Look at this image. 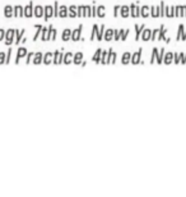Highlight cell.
<instances>
[{
  "mask_svg": "<svg viewBox=\"0 0 186 197\" xmlns=\"http://www.w3.org/2000/svg\"><path fill=\"white\" fill-rule=\"evenodd\" d=\"M5 45L9 46L13 44V41L15 40V29L9 28L8 31H5Z\"/></svg>",
  "mask_w": 186,
  "mask_h": 197,
  "instance_id": "6da1fadb",
  "label": "cell"
},
{
  "mask_svg": "<svg viewBox=\"0 0 186 197\" xmlns=\"http://www.w3.org/2000/svg\"><path fill=\"white\" fill-rule=\"evenodd\" d=\"M141 53H143V49H139L136 53H134V54H131V64H140L141 63Z\"/></svg>",
  "mask_w": 186,
  "mask_h": 197,
  "instance_id": "7a4b0ae2",
  "label": "cell"
},
{
  "mask_svg": "<svg viewBox=\"0 0 186 197\" xmlns=\"http://www.w3.org/2000/svg\"><path fill=\"white\" fill-rule=\"evenodd\" d=\"M166 34H167V29L165 28V26H161L159 27V34H158V37H157V40H159V41H166V42H169V41H171V39H169V37H167L166 36Z\"/></svg>",
  "mask_w": 186,
  "mask_h": 197,
  "instance_id": "3957f363",
  "label": "cell"
},
{
  "mask_svg": "<svg viewBox=\"0 0 186 197\" xmlns=\"http://www.w3.org/2000/svg\"><path fill=\"white\" fill-rule=\"evenodd\" d=\"M82 29H83V26L80 24L78 28H75V29H73L72 31V40L73 41H79L82 39L80 37L82 36Z\"/></svg>",
  "mask_w": 186,
  "mask_h": 197,
  "instance_id": "277c9868",
  "label": "cell"
},
{
  "mask_svg": "<svg viewBox=\"0 0 186 197\" xmlns=\"http://www.w3.org/2000/svg\"><path fill=\"white\" fill-rule=\"evenodd\" d=\"M33 8H35L33 7V3L29 1V4L24 7V17H26V18L33 17Z\"/></svg>",
  "mask_w": 186,
  "mask_h": 197,
  "instance_id": "5b68a950",
  "label": "cell"
},
{
  "mask_svg": "<svg viewBox=\"0 0 186 197\" xmlns=\"http://www.w3.org/2000/svg\"><path fill=\"white\" fill-rule=\"evenodd\" d=\"M130 15L134 18L140 17V7H138L136 4H131L130 5Z\"/></svg>",
  "mask_w": 186,
  "mask_h": 197,
  "instance_id": "8992f818",
  "label": "cell"
},
{
  "mask_svg": "<svg viewBox=\"0 0 186 197\" xmlns=\"http://www.w3.org/2000/svg\"><path fill=\"white\" fill-rule=\"evenodd\" d=\"M51 17H54V7H51V5H46V7H45V14H43V19L48 21Z\"/></svg>",
  "mask_w": 186,
  "mask_h": 197,
  "instance_id": "52a82bcc",
  "label": "cell"
},
{
  "mask_svg": "<svg viewBox=\"0 0 186 197\" xmlns=\"http://www.w3.org/2000/svg\"><path fill=\"white\" fill-rule=\"evenodd\" d=\"M43 14H45V7L37 5V7L33 8V17L41 18V17H43Z\"/></svg>",
  "mask_w": 186,
  "mask_h": 197,
  "instance_id": "ba28073f",
  "label": "cell"
},
{
  "mask_svg": "<svg viewBox=\"0 0 186 197\" xmlns=\"http://www.w3.org/2000/svg\"><path fill=\"white\" fill-rule=\"evenodd\" d=\"M4 15H5V18L14 17V7H12V5H5L4 7Z\"/></svg>",
  "mask_w": 186,
  "mask_h": 197,
  "instance_id": "9c48e42d",
  "label": "cell"
},
{
  "mask_svg": "<svg viewBox=\"0 0 186 197\" xmlns=\"http://www.w3.org/2000/svg\"><path fill=\"white\" fill-rule=\"evenodd\" d=\"M41 40H42V41H50L51 40V31H50V28L43 27V28H42V34H41Z\"/></svg>",
  "mask_w": 186,
  "mask_h": 197,
  "instance_id": "30bf717a",
  "label": "cell"
},
{
  "mask_svg": "<svg viewBox=\"0 0 186 197\" xmlns=\"http://www.w3.org/2000/svg\"><path fill=\"white\" fill-rule=\"evenodd\" d=\"M62 59H64V54H62V53H60L59 50L54 53V60H52L54 64H56V65H57V64H61V63H62Z\"/></svg>",
  "mask_w": 186,
  "mask_h": 197,
  "instance_id": "8fae6325",
  "label": "cell"
},
{
  "mask_svg": "<svg viewBox=\"0 0 186 197\" xmlns=\"http://www.w3.org/2000/svg\"><path fill=\"white\" fill-rule=\"evenodd\" d=\"M144 28H145V24H135V41L140 40L141 32H143Z\"/></svg>",
  "mask_w": 186,
  "mask_h": 197,
  "instance_id": "7c38bea8",
  "label": "cell"
},
{
  "mask_svg": "<svg viewBox=\"0 0 186 197\" xmlns=\"http://www.w3.org/2000/svg\"><path fill=\"white\" fill-rule=\"evenodd\" d=\"M27 54H28V51H27L26 48H19L18 49V53H17V58H15V64H18L19 60H21L22 58H24Z\"/></svg>",
  "mask_w": 186,
  "mask_h": 197,
  "instance_id": "4fadbf2b",
  "label": "cell"
},
{
  "mask_svg": "<svg viewBox=\"0 0 186 197\" xmlns=\"http://www.w3.org/2000/svg\"><path fill=\"white\" fill-rule=\"evenodd\" d=\"M59 17L60 18H66L69 17V8L65 7V5H61L59 8Z\"/></svg>",
  "mask_w": 186,
  "mask_h": 197,
  "instance_id": "5bb4252c",
  "label": "cell"
},
{
  "mask_svg": "<svg viewBox=\"0 0 186 197\" xmlns=\"http://www.w3.org/2000/svg\"><path fill=\"white\" fill-rule=\"evenodd\" d=\"M141 40L143 41H149L150 39H152V29L149 28H144L143 32H141Z\"/></svg>",
  "mask_w": 186,
  "mask_h": 197,
  "instance_id": "9a60e30c",
  "label": "cell"
},
{
  "mask_svg": "<svg viewBox=\"0 0 186 197\" xmlns=\"http://www.w3.org/2000/svg\"><path fill=\"white\" fill-rule=\"evenodd\" d=\"M114 35H115V29H106L105 31V35H103V40L105 41H111L114 40Z\"/></svg>",
  "mask_w": 186,
  "mask_h": 197,
  "instance_id": "2e32d148",
  "label": "cell"
},
{
  "mask_svg": "<svg viewBox=\"0 0 186 197\" xmlns=\"http://www.w3.org/2000/svg\"><path fill=\"white\" fill-rule=\"evenodd\" d=\"M120 15H121L122 18H128L130 15V7H128V5H122L121 9H120Z\"/></svg>",
  "mask_w": 186,
  "mask_h": 197,
  "instance_id": "e0dca14e",
  "label": "cell"
},
{
  "mask_svg": "<svg viewBox=\"0 0 186 197\" xmlns=\"http://www.w3.org/2000/svg\"><path fill=\"white\" fill-rule=\"evenodd\" d=\"M150 15V8L148 5H143V7L140 8V17L143 18H147Z\"/></svg>",
  "mask_w": 186,
  "mask_h": 197,
  "instance_id": "ac0fdd59",
  "label": "cell"
},
{
  "mask_svg": "<svg viewBox=\"0 0 186 197\" xmlns=\"http://www.w3.org/2000/svg\"><path fill=\"white\" fill-rule=\"evenodd\" d=\"M14 17H24V8L21 5L14 7Z\"/></svg>",
  "mask_w": 186,
  "mask_h": 197,
  "instance_id": "d6986e66",
  "label": "cell"
},
{
  "mask_svg": "<svg viewBox=\"0 0 186 197\" xmlns=\"http://www.w3.org/2000/svg\"><path fill=\"white\" fill-rule=\"evenodd\" d=\"M70 39H72V29H69V28L64 29L62 34H61V40L62 41H69Z\"/></svg>",
  "mask_w": 186,
  "mask_h": 197,
  "instance_id": "ffe728a7",
  "label": "cell"
},
{
  "mask_svg": "<svg viewBox=\"0 0 186 197\" xmlns=\"http://www.w3.org/2000/svg\"><path fill=\"white\" fill-rule=\"evenodd\" d=\"M24 32H26V29H15V44H19L22 41V39H23V36H24Z\"/></svg>",
  "mask_w": 186,
  "mask_h": 197,
  "instance_id": "44dd1931",
  "label": "cell"
},
{
  "mask_svg": "<svg viewBox=\"0 0 186 197\" xmlns=\"http://www.w3.org/2000/svg\"><path fill=\"white\" fill-rule=\"evenodd\" d=\"M82 62H83V53H76L74 54V58H73V63L76 65H79V64H82Z\"/></svg>",
  "mask_w": 186,
  "mask_h": 197,
  "instance_id": "7402d4cb",
  "label": "cell"
},
{
  "mask_svg": "<svg viewBox=\"0 0 186 197\" xmlns=\"http://www.w3.org/2000/svg\"><path fill=\"white\" fill-rule=\"evenodd\" d=\"M54 60V53H46L43 54V64H50Z\"/></svg>",
  "mask_w": 186,
  "mask_h": 197,
  "instance_id": "603a6c76",
  "label": "cell"
},
{
  "mask_svg": "<svg viewBox=\"0 0 186 197\" xmlns=\"http://www.w3.org/2000/svg\"><path fill=\"white\" fill-rule=\"evenodd\" d=\"M42 62H43V54L42 53H35L33 64H41Z\"/></svg>",
  "mask_w": 186,
  "mask_h": 197,
  "instance_id": "cb8c5ba5",
  "label": "cell"
},
{
  "mask_svg": "<svg viewBox=\"0 0 186 197\" xmlns=\"http://www.w3.org/2000/svg\"><path fill=\"white\" fill-rule=\"evenodd\" d=\"M175 17H184V5L175 7Z\"/></svg>",
  "mask_w": 186,
  "mask_h": 197,
  "instance_id": "d4e9b609",
  "label": "cell"
},
{
  "mask_svg": "<svg viewBox=\"0 0 186 197\" xmlns=\"http://www.w3.org/2000/svg\"><path fill=\"white\" fill-rule=\"evenodd\" d=\"M73 58H74V54H72V53L64 54V59H62V63H64V64H70V63L73 62Z\"/></svg>",
  "mask_w": 186,
  "mask_h": 197,
  "instance_id": "484cf974",
  "label": "cell"
},
{
  "mask_svg": "<svg viewBox=\"0 0 186 197\" xmlns=\"http://www.w3.org/2000/svg\"><path fill=\"white\" fill-rule=\"evenodd\" d=\"M130 60H131V54L130 53H124V54H122V56H121V63H122V64H124V65L129 64Z\"/></svg>",
  "mask_w": 186,
  "mask_h": 197,
  "instance_id": "4316f807",
  "label": "cell"
},
{
  "mask_svg": "<svg viewBox=\"0 0 186 197\" xmlns=\"http://www.w3.org/2000/svg\"><path fill=\"white\" fill-rule=\"evenodd\" d=\"M101 54H102V50H101V49H97L96 54L92 56V60L94 63H97V64H100V63H101Z\"/></svg>",
  "mask_w": 186,
  "mask_h": 197,
  "instance_id": "83f0119b",
  "label": "cell"
},
{
  "mask_svg": "<svg viewBox=\"0 0 186 197\" xmlns=\"http://www.w3.org/2000/svg\"><path fill=\"white\" fill-rule=\"evenodd\" d=\"M184 34H185V27H184V24H180V26H179V29H177L176 40H177V41L181 40V37L184 36Z\"/></svg>",
  "mask_w": 186,
  "mask_h": 197,
  "instance_id": "f1b7e54d",
  "label": "cell"
},
{
  "mask_svg": "<svg viewBox=\"0 0 186 197\" xmlns=\"http://www.w3.org/2000/svg\"><path fill=\"white\" fill-rule=\"evenodd\" d=\"M173 62V53H167L165 54V58H163V63L165 64H171Z\"/></svg>",
  "mask_w": 186,
  "mask_h": 197,
  "instance_id": "f546056e",
  "label": "cell"
},
{
  "mask_svg": "<svg viewBox=\"0 0 186 197\" xmlns=\"http://www.w3.org/2000/svg\"><path fill=\"white\" fill-rule=\"evenodd\" d=\"M76 13H78V17H87L86 5H79V7H76Z\"/></svg>",
  "mask_w": 186,
  "mask_h": 197,
  "instance_id": "4dcf8cb0",
  "label": "cell"
},
{
  "mask_svg": "<svg viewBox=\"0 0 186 197\" xmlns=\"http://www.w3.org/2000/svg\"><path fill=\"white\" fill-rule=\"evenodd\" d=\"M105 26L103 24H101V28L98 29V34H97V36H96V40H98V41H102L103 40V35H105Z\"/></svg>",
  "mask_w": 186,
  "mask_h": 197,
  "instance_id": "1f68e13d",
  "label": "cell"
},
{
  "mask_svg": "<svg viewBox=\"0 0 186 197\" xmlns=\"http://www.w3.org/2000/svg\"><path fill=\"white\" fill-rule=\"evenodd\" d=\"M163 58H165V49H161L158 51V55H157V64H162L163 63Z\"/></svg>",
  "mask_w": 186,
  "mask_h": 197,
  "instance_id": "d6a6232c",
  "label": "cell"
},
{
  "mask_svg": "<svg viewBox=\"0 0 186 197\" xmlns=\"http://www.w3.org/2000/svg\"><path fill=\"white\" fill-rule=\"evenodd\" d=\"M150 15L153 18L159 17V7H150Z\"/></svg>",
  "mask_w": 186,
  "mask_h": 197,
  "instance_id": "836d02e7",
  "label": "cell"
},
{
  "mask_svg": "<svg viewBox=\"0 0 186 197\" xmlns=\"http://www.w3.org/2000/svg\"><path fill=\"white\" fill-rule=\"evenodd\" d=\"M69 17L70 18L78 17V13H76V7H75V5H70V7H69Z\"/></svg>",
  "mask_w": 186,
  "mask_h": 197,
  "instance_id": "e575fe53",
  "label": "cell"
},
{
  "mask_svg": "<svg viewBox=\"0 0 186 197\" xmlns=\"http://www.w3.org/2000/svg\"><path fill=\"white\" fill-rule=\"evenodd\" d=\"M35 27H36L37 32H36V35L33 36V41H37V40H38V37H40V36H41V34H42V28H43V27L41 26V24H36Z\"/></svg>",
  "mask_w": 186,
  "mask_h": 197,
  "instance_id": "d590c367",
  "label": "cell"
},
{
  "mask_svg": "<svg viewBox=\"0 0 186 197\" xmlns=\"http://www.w3.org/2000/svg\"><path fill=\"white\" fill-rule=\"evenodd\" d=\"M98 26L97 24H94V26H93V28H92V34H91V36H89V40L91 41H93L96 39V36H97V34H98Z\"/></svg>",
  "mask_w": 186,
  "mask_h": 197,
  "instance_id": "8d00e7d4",
  "label": "cell"
},
{
  "mask_svg": "<svg viewBox=\"0 0 186 197\" xmlns=\"http://www.w3.org/2000/svg\"><path fill=\"white\" fill-rule=\"evenodd\" d=\"M182 56H184V53H180V54H175L173 53V62H175V64H180L181 63V59H182Z\"/></svg>",
  "mask_w": 186,
  "mask_h": 197,
  "instance_id": "74e56055",
  "label": "cell"
},
{
  "mask_svg": "<svg viewBox=\"0 0 186 197\" xmlns=\"http://www.w3.org/2000/svg\"><path fill=\"white\" fill-rule=\"evenodd\" d=\"M105 7L101 5V7H97V17L98 18H103L105 17Z\"/></svg>",
  "mask_w": 186,
  "mask_h": 197,
  "instance_id": "f35d334b",
  "label": "cell"
},
{
  "mask_svg": "<svg viewBox=\"0 0 186 197\" xmlns=\"http://www.w3.org/2000/svg\"><path fill=\"white\" fill-rule=\"evenodd\" d=\"M158 51H159V50H158L157 48H154L152 50V56H150V60H149L150 64H153V63L155 62V59H157V55H158Z\"/></svg>",
  "mask_w": 186,
  "mask_h": 197,
  "instance_id": "ab89813d",
  "label": "cell"
},
{
  "mask_svg": "<svg viewBox=\"0 0 186 197\" xmlns=\"http://www.w3.org/2000/svg\"><path fill=\"white\" fill-rule=\"evenodd\" d=\"M107 55H108V50H102V54H101V64H106L107 63Z\"/></svg>",
  "mask_w": 186,
  "mask_h": 197,
  "instance_id": "60d3db41",
  "label": "cell"
},
{
  "mask_svg": "<svg viewBox=\"0 0 186 197\" xmlns=\"http://www.w3.org/2000/svg\"><path fill=\"white\" fill-rule=\"evenodd\" d=\"M165 9H166V4H165V1H161V5H159V17H166Z\"/></svg>",
  "mask_w": 186,
  "mask_h": 197,
  "instance_id": "b9f144b4",
  "label": "cell"
},
{
  "mask_svg": "<svg viewBox=\"0 0 186 197\" xmlns=\"http://www.w3.org/2000/svg\"><path fill=\"white\" fill-rule=\"evenodd\" d=\"M48 28H50V31H51V41H55L56 37H57V31L52 26H50Z\"/></svg>",
  "mask_w": 186,
  "mask_h": 197,
  "instance_id": "7bdbcfd3",
  "label": "cell"
},
{
  "mask_svg": "<svg viewBox=\"0 0 186 197\" xmlns=\"http://www.w3.org/2000/svg\"><path fill=\"white\" fill-rule=\"evenodd\" d=\"M120 32H121V41H125L128 39V35H129V29H120Z\"/></svg>",
  "mask_w": 186,
  "mask_h": 197,
  "instance_id": "ee69618b",
  "label": "cell"
},
{
  "mask_svg": "<svg viewBox=\"0 0 186 197\" xmlns=\"http://www.w3.org/2000/svg\"><path fill=\"white\" fill-rule=\"evenodd\" d=\"M54 17H59V1L54 3Z\"/></svg>",
  "mask_w": 186,
  "mask_h": 197,
  "instance_id": "f6af8a7d",
  "label": "cell"
},
{
  "mask_svg": "<svg viewBox=\"0 0 186 197\" xmlns=\"http://www.w3.org/2000/svg\"><path fill=\"white\" fill-rule=\"evenodd\" d=\"M158 34H159V28H155V29H153L152 31V41H154V40H157V37H158Z\"/></svg>",
  "mask_w": 186,
  "mask_h": 197,
  "instance_id": "bcb514c9",
  "label": "cell"
},
{
  "mask_svg": "<svg viewBox=\"0 0 186 197\" xmlns=\"http://www.w3.org/2000/svg\"><path fill=\"white\" fill-rule=\"evenodd\" d=\"M33 56H35V53H28L26 55V64H29L31 63V60H33Z\"/></svg>",
  "mask_w": 186,
  "mask_h": 197,
  "instance_id": "7dc6e473",
  "label": "cell"
},
{
  "mask_svg": "<svg viewBox=\"0 0 186 197\" xmlns=\"http://www.w3.org/2000/svg\"><path fill=\"white\" fill-rule=\"evenodd\" d=\"M12 48H9V50H8V53H7V58H5V64H9V62H10V58H12Z\"/></svg>",
  "mask_w": 186,
  "mask_h": 197,
  "instance_id": "c3c4849f",
  "label": "cell"
},
{
  "mask_svg": "<svg viewBox=\"0 0 186 197\" xmlns=\"http://www.w3.org/2000/svg\"><path fill=\"white\" fill-rule=\"evenodd\" d=\"M120 9H121V5H116L114 8V17H119L120 15Z\"/></svg>",
  "mask_w": 186,
  "mask_h": 197,
  "instance_id": "681fc988",
  "label": "cell"
},
{
  "mask_svg": "<svg viewBox=\"0 0 186 197\" xmlns=\"http://www.w3.org/2000/svg\"><path fill=\"white\" fill-rule=\"evenodd\" d=\"M120 39H121V32H120V29H115L114 40H115V41H119Z\"/></svg>",
  "mask_w": 186,
  "mask_h": 197,
  "instance_id": "f907efd6",
  "label": "cell"
},
{
  "mask_svg": "<svg viewBox=\"0 0 186 197\" xmlns=\"http://www.w3.org/2000/svg\"><path fill=\"white\" fill-rule=\"evenodd\" d=\"M86 15H87V17H92V8H91V5H86Z\"/></svg>",
  "mask_w": 186,
  "mask_h": 197,
  "instance_id": "816d5d0a",
  "label": "cell"
},
{
  "mask_svg": "<svg viewBox=\"0 0 186 197\" xmlns=\"http://www.w3.org/2000/svg\"><path fill=\"white\" fill-rule=\"evenodd\" d=\"M166 17H168V18H172V17H175V7H169V13Z\"/></svg>",
  "mask_w": 186,
  "mask_h": 197,
  "instance_id": "f5cc1de1",
  "label": "cell"
},
{
  "mask_svg": "<svg viewBox=\"0 0 186 197\" xmlns=\"http://www.w3.org/2000/svg\"><path fill=\"white\" fill-rule=\"evenodd\" d=\"M5 58H7V53H0V64H5Z\"/></svg>",
  "mask_w": 186,
  "mask_h": 197,
  "instance_id": "db71d44e",
  "label": "cell"
},
{
  "mask_svg": "<svg viewBox=\"0 0 186 197\" xmlns=\"http://www.w3.org/2000/svg\"><path fill=\"white\" fill-rule=\"evenodd\" d=\"M116 59H117V54L112 51V54H111V63H110V64H115V63H116Z\"/></svg>",
  "mask_w": 186,
  "mask_h": 197,
  "instance_id": "11a10c76",
  "label": "cell"
},
{
  "mask_svg": "<svg viewBox=\"0 0 186 197\" xmlns=\"http://www.w3.org/2000/svg\"><path fill=\"white\" fill-rule=\"evenodd\" d=\"M5 39V31L3 28H0V41Z\"/></svg>",
  "mask_w": 186,
  "mask_h": 197,
  "instance_id": "9f6ffc18",
  "label": "cell"
},
{
  "mask_svg": "<svg viewBox=\"0 0 186 197\" xmlns=\"http://www.w3.org/2000/svg\"><path fill=\"white\" fill-rule=\"evenodd\" d=\"M92 17H97V7H92Z\"/></svg>",
  "mask_w": 186,
  "mask_h": 197,
  "instance_id": "6f0895ef",
  "label": "cell"
},
{
  "mask_svg": "<svg viewBox=\"0 0 186 197\" xmlns=\"http://www.w3.org/2000/svg\"><path fill=\"white\" fill-rule=\"evenodd\" d=\"M185 63H186V53H184V56L181 59V64H185Z\"/></svg>",
  "mask_w": 186,
  "mask_h": 197,
  "instance_id": "680465c9",
  "label": "cell"
},
{
  "mask_svg": "<svg viewBox=\"0 0 186 197\" xmlns=\"http://www.w3.org/2000/svg\"><path fill=\"white\" fill-rule=\"evenodd\" d=\"M184 17H186V5H184Z\"/></svg>",
  "mask_w": 186,
  "mask_h": 197,
  "instance_id": "91938a15",
  "label": "cell"
},
{
  "mask_svg": "<svg viewBox=\"0 0 186 197\" xmlns=\"http://www.w3.org/2000/svg\"><path fill=\"white\" fill-rule=\"evenodd\" d=\"M185 34H186V31H185Z\"/></svg>",
  "mask_w": 186,
  "mask_h": 197,
  "instance_id": "94428289",
  "label": "cell"
}]
</instances>
